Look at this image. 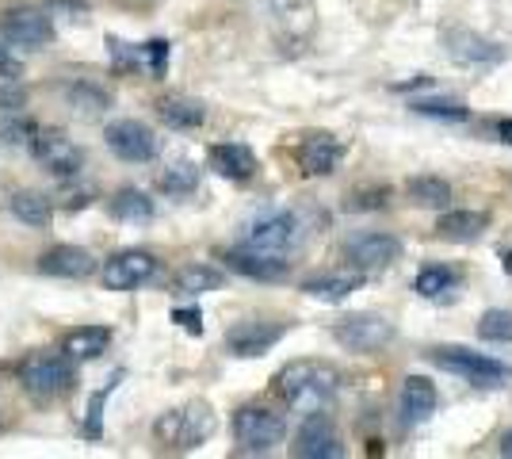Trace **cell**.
Masks as SVG:
<instances>
[{"instance_id":"1","label":"cell","mask_w":512,"mask_h":459,"mask_svg":"<svg viewBox=\"0 0 512 459\" xmlns=\"http://www.w3.org/2000/svg\"><path fill=\"white\" fill-rule=\"evenodd\" d=\"M341 387V375L337 368L321 364V360H291L283 372L276 375V394L299 414H314L325 410Z\"/></svg>"},{"instance_id":"2","label":"cell","mask_w":512,"mask_h":459,"mask_svg":"<svg viewBox=\"0 0 512 459\" xmlns=\"http://www.w3.org/2000/svg\"><path fill=\"white\" fill-rule=\"evenodd\" d=\"M310 234V226L299 211H264L249 222L245 230V245L260 249V253H276V257H291Z\"/></svg>"},{"instance_id":"3","label":"cell","mask_w":512,"mask_h":459,"mask_svg":"<svg viewBox=\"0 0 512 459\" xmlns=\"http://www.w3.org/2000/svg\"><path fill=\"white\" fill-rule=\"evenodd\" d=\"M432 364L444 368V372L467 379L474 387H486V391H497V387H509L512 383V368L493 360V356H482V352L459 349V345H440L432 349Z\"/></svg>"},{"instance_id":"4","label":"cell","mask_w":512,"mask_h":459,"mask_svg":"<svg viewBox=\"0 0 512 459\" xmlns=\"http://www.w3.org/2000/svg\"><path fill=\"white\" fill-rule=\"evenodd\" d=\"M20 383L27 394L35 398H62L73 391L77 372H73V360L65 352H35L20 364Z\"/></svg>"},{"instance_id":"5","label":"cell","mask_w":512,"mask_h":459,"mask_svg":"<svg viewBox=\"0 0 512 459\" xmlns=\"http://www.w3.org/2000/svg\"><path fill=\"white\" fill-rule=\"evenodd\" d=\"M214 433V414L207 402H192L184 410H169L153 425V437L169 444L172 452H192Z\"/></svg>"},{"instance_id":"6","label":"cell","mask_w":512,"mask_h":459,"mask_svg":"<svg viewBox=\"0 0 512 459\" xmlns=\"http://www.w3.org/2000/svg\"><path fill=\"white\" fill-rule=\"evenodd\" d=\"M287 433V421L276 410H264V406H245L234 414V440L241 444V452L249 456H264L272 452L279 440Z\"/></svg>"},{"instance_id":"7","label":"cell","mask_w":512,"mask_h":459,"mask_svg":"<svg viewBox=\"0 0 512 459\" xmlns=\"http://www.w3.org/2000/svg\"><path fill=\"white\" fill-rule=\"evenodd\" d=\"M333 337L341 349L367 356V352H379L394 341V322L383 314H348L333 326Z\"/></svg>"},{"instance_id":"8","label":"cell","mask_w":512,"mask_h":459,"mask_svg":"<svg viewBox=\"0 0 512 459\" xmlns=\"http://www.w3.org/2000/svg\"><path fill=\"white\" fill-rule=\"evenodd\" d=\"M27 150L35 153V161L43 165L46 173L65 176V180L77 176L81 173V165H85L81 146H73V138H69L65 131H58V127H39Z\"/></svg>"},{"instance_id":"9","label":"cell","mask_w":512,"mask_h":459,"mask_svg":"<svg viewBox=\"0 0 512 459\" xmlns=\"http://www.w3.org/2000/svg\"><path fill=\"white\" fill-rule=\"evenodd\" d=\"M398 257H402V241L390 238V234H379V230L352 234L344 241V261L352 264L356 272H383Z\"/></svg>"},{"instance_id":"10","label":"cell","mask_w":512,"mask_h":459,"mask_svg":"<svg viewBox=\"0 0 512 459\" xmlns=\"http://www.w3.org/2000/svg\"><path fill=\"white\" fill-rule=\"evenodd\" d=\"M0 39L39 50V46L54 43V23H50V16L39 12V8H31V4H16V8L0 12Z\"/></svg>"},{"instance_id":"11","label":"cell","mask_w":512,"mask_h":459,"mask_svg":"<svg viewBox=\"0 0 512 459\" xmlns=\"http://www.w3.org/2000/svg\"><path fill=\"white\" fill-rule=\"evenodd\" d=\"M104 142L119 161H130V165H142V161L157 157V138L138 119H115V123H107Z\"/></svg>"},{"instance_id":"12","label":"cell","mask_w":512,"mask_h":459,"mask_svg":"<svg viewBox=\"0 0 512 459\" xmlns=\"http://www.w3.org/2000/svg\"><path fill=\"white\" fill-rule=\"evenodd\" d=\"M153 272H157V257L153 253H146V249H123L111 261H104L100 280H104L107 291H134V287L150 284Z\"/></svg>"},{"instance_id":"13","label":"cell","mask_w":512,"mask_h":459,"mask_svg":"<svg viewBox=\"0 0 512 459\" xmlns=\"http://www.w3.org/2000/svg\"><path fill=\"white\" fill-rule=\"evenodd\" d=\"M283 333H287L283 322H237L226 333V349L241 356V360H253V356H264L268 349H276L283 341Z\"/></svg>"},{"instance_id":"14","label":"cell","mask_w":512,"mask_h":459,"mask_svg":"<svg viewBox=\"0 0 512 459\" xmlns=\"http://www.w3.org/2000/svg\"><path fill=\"white\" fill-rule=\"evenodd\" d=\"M295 452L302 459H341L344 456L341 433L333 429V421L321 414V410H314V414L306 417V425L299 429Z\"/></svg>"},{"instance_id":"15","label":"cell","mask_w":512,"mask_h":459,"mask_svg":"<svg viewBox=\"0 0 512 459\" xmlns=\"http://www.w3.org/2000/svg\"><path fill=\"white\" fill-rule=\"evenodd\" d=\"M222 261L230 272H241L249 280H283L291 272V261L287 257H276V253H260V249H249V245H237L230 253H222Z\"/></svg>"},{"instance_id":"16","label":"cell","mask_w":512,"mask_h":459,"mask_svg":"<svg viewBox=\"0 0 512 459\" xmlns=\"http://www.w3.org/2000/svg\"><path fill=\"white\" fill-rule=\"evenodd\" d=\"M295 157H299V169L306 176H329V173H337V165H341V157H344V146L333 134L314 131L299 142V153H295Z\"/></svg>"},{"instance_id":"17","label":"cell","mask_w":512,"mask_h":459,"mask_svg":"<svg viewBox=\"0 0 512 459\" xmlns=\"http://www.w3.org/2000/svg\"><path fill=\"white\" fill-rule=\"evenodd\" d=\"M39 272L54 280H88L96 272V261L81 245H54L50 253L39 257Z\"/></svg>"},{"instance_id":"18","label":"cell","mask_w":512,"mask_h":459,"mask_svg":"<svg viewBox=\"0 0 512 459\" xmlns=\"http://www.w3.org/2000/svg\"><path fill=\"white\" fill-rule=\"evenodd\" d=\"M448 54L459 66H497L505 62V50L482 35H470V31H451L448 35Z\"/></svg>"},{"instance_id":"19","label":"cell","mask_w":512,"mask_h":459,"mask_svg":"<svg viewBox=\"0 0 512 459\" xmlns=\"http://www.w3.org/2000/svg\"><path fill=\"white\" fill-rule=\"evenodd\" d=\"M207 157H211L214 173L226 176V180H249L256 173V153L241 142H218V146H211Z\"/></svg>"},{"instance_id":"20","label":"cell","mask_w":512,"mask_h":459,"mask_svg":"<svg viewBox=\"0 0 512 459\" xmlns=\"http://www.w3.org/2000/svg\"><path fill=\"white\" fill-rule=\"evenodd\" d=\"M436 230H440V238H448V241H478L490 230V215H486V211H474V207L444 211L440 222H436Z\"/></svg>"},{"instance_id":"21","label":"cell","mask_w":512,"mask_h":459,"mask_svg":"<svg viewBox=\"0 0 512 459\" xmlns=\"http://www.w3.org/2000/svg\"><path fill=\"white\" fill-rule=\"evenodd\" d=\"M436 383L425 379V375H409L406 387H402V414H406L409 425H421L436 414Z\"/></svg>"},{"instance_id":"22","label":"cell","mask_w":512,"mask_h":459,"mask_svg":"<svg viewBox=\"0 0 512 459\" xmlns=\"http://www.w3.org/2000/svg\"><path fill=\"white\" fill-rule=\"evenodd\" d=\"M360 284H363V272H329V276L306 280L302 291H306L310 299H318V303H344Z\"/></svg>"},{"instance_id":"23","label":"cell","mask_w":512,"mask_h":459,"mask_svg":"<svg viewBox=\"0 0 512 459\" xmlns=\"http://www.w3.org/2000/svg\"><path fill=\"white\" fill-rule=\"evenodd\" d=\"M107 345H111V329L104 326H81V329H69L62 341V352L69 360H96L104 356Z\"/></svg>"},{"instance_id":"24","label":"cell","mask_w":512,"mask_h":459,"mask_svg":"<svg viewBox=\"0 0 512 459\" xmlns=\"http://www.w3.org/2000/svg\"><path fill=\"white\" fill-rule=\"evenodd\" d=\"M157 115L169 123L172 131H195V127H203V119H207V108H203L199 100L169 96V100H161V104H157Z\"/></svg>"},{"instance_id":"25","label":"cell","mask_w":512,"mask_h":459,"mask_svg":"<svg viewBox=\"0 0 512 459\" xmlns=\"http://www.w3.org/2000/svg\"><path fill=\"white\" fill-rule=\"evenodd\" d=\"M12 215L23 222V226H31V230H46L50 222H54V203L43 196V192H16L12 196Z\"/></svg>"},{"instance_id":"26","label":"cell","mask_w":512,"mask_h":459,"mask_svg":"<svg viewBox=\"0 0 512 459\" xmlns=\"http://www.w3.org/2000/svg\"><path fill=\"white\" fill-rule=\"evenodd\" d=\"M406 196L417 203V207H428V211H440L451 203V184L444 176H413L406 184Z\"/></svg>"},{"instance_id":"27","label":"cell","mask_w":512,"mask_h":459,"mask_svg":"<svg viewBox=\"0 0 512 459\" xmlns=\"http://www.w3.org/2000/svg\"><path fill=\"white\" fill-rule=\"evenodd\" d=\"M107 211H111L119 222H150L153 219V199L146 196V192H138V188H123V192H115V196H111Z\"/></svg>"},{"instance_id":"28","label":"cell","mask_w":512,"mask_h":459,"mask_svg":"<svg viewBox=\"0 0 512 459\" xmlns=\"http://www.w3.org/2000/svg\"><path fill=\"white\" fill-rule=\"evenodd\" d=\"M226 284V276L211 268V264H188L176 272V291L180 295H207V291H218Z\"/></svg>"},{"instance_id":"29","label":"cell","mask_w":512,"mask_h":459,"mask_svg":"<svg viewBox=\"0 0 512 459\" xmlns=\"http://www.w3.org/2000/svg\"><path fill=\"white\" fill-rule=\"evenodd\" d=\"M455 284H459V276L448 264H428L417 272V295H425V299H440V295L455 291Z\"/></svg>"},{"instance_id":"30","label":"cell","mask_w":512,"mask_h":459,"mask_svg":"<svg viewBox=\"0 0 512 459\" xmlns=\"http://www.w3.org/2000/svg\"><path fill=\"white\" fill-rule=\"evenodd\" d=\"M161 192L165 196H176V199H184V196H192L195 188H199V169L195 165H188V161H180V165H169L165 173H161Z\"/></svg>"},{"instance_id":"31","label":"cell","mask_w":512,"mask_h":459,"mask_svg":"<svg viewBox=\"0 0 512 459\" xmlns=\"http://www.w3.org/2000/svg\"><path fill=\"white\" fill-rule=\"evenodd\" d=\"M409 108L417 115H428V119H448V123H467L470 108L459 104V100H448V96H432V100H409Z\"/></svg>"},{"instance_id":"32","label":"cell","mask_w":512,"mask_h":459,"mask_svg":"<svg viewBox=\"0 0 512 459\" xmlns=\"http://www.w3.org/2000/svg\"><path fill=\"white\" fill-rule=\"evenodd\" d=\"M478 337L493 345H512V310H486L478 318Z\"/></svg>"},{"instance_id":"33","label":"cell","mask_w":512,"mask_h":459,"mask_svg":"<svg viewBox=\"0 0 512 459\" xmlns=\"http://www.w3.org/2000/svg\"><path fill=\"white\" fill-rule=\"evenodd\" d=\"M69 100H73V108L85 111V115H100V111L111 108V96L100 85H92V81H77V85L69 88Z\"/></svg>"},{"instance_id":"34","label":"cell","mask_w":512,"mask_h":459,"mask_svg":"<svg viewBox=\"0 0 512 459\" xmlns=\"http://www.w3.org/2000/svg\"><path fill=\"white\" fill-rule=\"evenodd\" d=\"M119 379H123V372H115L111 375V383H107L104 391L96 394V398H92V402H88V421H85V437H100V433H104V425H100V417H104V402H107V394L115 391V383H119Z\"/></svg>"},{"instance_id":"35","label":"cell","mask_w":512,"mask_h":459,"mask_svg":"<svg viewBox=\"0 0 512 459\" xmlns=\"http://www.w3.org/2000/svg\"><path fill=\"white\" fill-rule=\"evenodd\" d=\"M35 123L31 119H4L0 123V142L4 146H31V138H35Z\"/></svg>"},{"instance_id":"36","label":"cell","mask_w":512,"mask_h":459,"mask_svg":"<svg viewBox=\"0 0 512 459\" xmlns=\"http://www.w3.org/2000/svg\"><path fill=\"white\" fill-rule=\"evenodd\" d=\"M138 62H146V69H150L153 77H161L165 66H169V43L165 39H153V43L138 46Z\"/></svg>"},{"instance_id":"37","label":"cell","mask_w":512,"mask_h":459,"mask_svg":"<svg viewBox=\"0 0 512 459\" xmlns=\"http://www.w3.org/2000/svg\"><path fill=\"white\" fill-rule=\"evenodd\" d=\"M386 199H390L386 188H360V192L344 199V207L348 211H375V207H386Z\"/></svg>"},{"instance_id":"38","label":"cell","mask_w":512,"mask_h":459,"mask_svg":"<svg viewBox=\"0 0 512 459\" xmlns=\"http://www.w3.org/2000/svg\"><path fill=\"white\" fill-rule=\"evenodd\" d=\"M27 104V88L20 77H0V111H20Z\"/></svg>"},{"instance_id":"39","label":"cell","mask_w":512,"mask_h":459,"mask_svg":"<svg viewBox=\"0 0 512 459\" xmlns=\"http://www.w3.org/2000/svg\"><path fill=\"white\" fill-rule=\"evenodd\" d=\"M172 322L184 326L188 333H195V337L203 333V314H199V310H172Z\"/></svg>"},{"instance_id":"40","label":"cell","mask_w":512,"mask_h":459,"mask_svg":"<svg viewBox=\"0 0 512 459\" xmlns=\"http://www.w3.org/2000/svg\"><path fill=\"white\" fill-rule=\"evenodd\" d=\"M0 73H4V77H20L23 73V66L12 58V50L4 46V39H0Z\"/></svg>"},{"instance_id":"41","label":"cell","mask_w":512,"mask_h":459,"mask_svg":"<svg viewBox=\"0 0 512 459\" xmlns=\"http://www.w3.org/2000/svg\"><path fill=\"white\" fill-rule=\"evenodd\" d=\"M490 134L497 138V142H509V146H512V119H493Z\"/></svg>"},{"instance_id":"42","label":"cell","mask_w":512,"mask_h":459,"mask_svg":"<svg viewBox=\"0 0 512 459\" xmlns=\"http://www.w3.org/2000/svg\"><path fill=\"white\" fill-rule=\"evenodd\" d=\"M501 456L512 459V433H505V437H501Z\"/></svg>"}]
</instances>
